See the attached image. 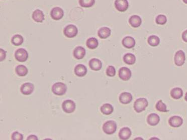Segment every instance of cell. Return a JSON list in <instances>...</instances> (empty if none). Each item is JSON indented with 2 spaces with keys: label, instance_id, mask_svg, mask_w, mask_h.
Listing matches in <instances>:
<instances>
[{
  "label": "cell",
  "instance_id": "16",
  "mask_svg": "<svg viewBox=\"0 0 187 140\" xmlns=\"http://www.w3.org/2000/svg\"><path fill=\"white\" fill-rule=\"evenodd\" d=\"M33 20L37 23H42L44 20V12L40 10L37 9L33 12L32 14Z\"/></svg>",
  "mask_w": 187,
  "mask_h": 140
},
{
  "label": "cell",
  "instance_id": "11",
  "mask_svg": "<svg viewBox=\"0 0 187 140\" xmlns=\"http://www.w3.org/2000/svg\"><path fill=\"white\" fill-rule=\"evenodd\" d=\"M169 123L172 127L178 128L183 124V120L179 116H174L169 118Z\"/></svg>",
  "mask_w": 187,
  "mask_h": 140
},
{
  "label": "cell",
  "instance_id": "9",
  "mask_svg": "<svg viewBox=\"0 0 187 140\" xmlns=\"http://www.w3.org/2000/svg\"><path fill=\"white\" fill-rule=\"evenodd\" d=\"M115 7L118 11L124 12L128 8V2L127 0H116L115 2Z\"/></svg>",
  "mask_w": 187,
  "mask_h": 140
},
{
  "label": "cell",
  "instance_id": "21",
  "mask_svg": "<svg viewBox=\"0 0 187 140\" xmlns=\"http://www.w3.org/2000/svg\"><path fill=\"white\" fill-rule=\"evenodd\" d=\"M111 30L110 28L107 27L101 28L98 32L99 37L101 39H106L111 35Z\"/></svg>",
  "mask_w": 187,
  "mask_h": 140
},
{
  "label": "cell",
  "instance_id": "6",
  "mask_svg": "<svg viewBox=\"0 0 187 140\" xmlns=\"http://www.w3.org/2000/svg\"><path fill=\"white\" fill-rule=\"evenodd\" d=\"M15 58L19 62H25L27 60L28 58V52L25 49H18L15 53Z\"/></svg>",
  "mask_w": 187,
  "mask_h": 140
},
{
  "label": "cell",
  "instance_id": "24",
  "mask_svg": "<svg viewBox=\"0 0 187 140\" xmlns=\"http://www.w3.org/2000/svg\"><path fill=\"white\" fill-rule=\"evenodd\" d=\"M123 61L128 65H133L136 62V57L132 53H127L124 56Z\"/></svg>",
  "mask_w": 187,
  "mask_h": 140
},
{
  "label": "cell",
  "instance_id": "15",
  "mask_svg": "<svg viewBox=\"0 0 187 140\" xmlns=\"http://www.w3.org/2000/svg\"><path fill=\"white\" fill-rule=\"evenodd\" d=\"M132 96L131 93L124 92L121 93L119 96V101L122 104H126L131 102L132 101Z\"/></svg>",
  "mask_w": 187,
  "mask_h": 140
},
{
  "label": "cell",
  "instance_id": "26",
  "mask_svg": "<svg viewBox=\"0 0 187 140\" xmlns=\"http://www.w3.org/2000/svg\"><path fill=\"white\" fill-rule=\"evenodd\" d=\"M101 112L106 115H110L114 111V108L113 106L110 103H105L103 104V106L101 107Z\"/></svg>",
  "mask_w": 187,
  "mask_h": 140
},
{
  "label": "cell",
  "instance_id": "17",
  "mask_svg": "<svg viewBox=\"0 0 187 140\" xmlns=\"http://www.w3.org/2000/svg\"><path fill=\"white\" fill-rule=\"evenodd\" d=\"M135 39L130 36L125 37L122 40V44L126 48H132L135 46Z\"/></svg>",
  "mask_w": 187,
  "mask_h": 140
},
{
  "label": "cell",
  "instance_id": "1",
  "mask_svg": "<svg viewBox=\"0 0 187 140\" xmlns=\"http://www.w3.org/2000/svg\"><path fill=\"white\" fill-rule=\"evenodd\" d=\"M148 105V102L146 98H138L134 102V108L136 112L140 113L145 110Z\"/></svg>",
  "mask_w": 187,
  "mask_h": 140
},
{
  "label": "cell",
  "instance_id": "13",
  "mask_svg": "<svg viewBox=\"0 0 187 140\" xmlns=\"http://www.w3.org/2000/svg\"><path fill=\"white\" fill-rule=\"evenodd\" d=\"M74 72L76 76L79 77H84L87 73V68L84 65L78 64L75 68Z\"/></svg>",
  "mask_w": 187,
  "mask_h": 140
},
{
  "label": "cell",
  "instance_id": "2",
  "mask_svg": "<svg viewBox=\"0 0 187 140\" xmlns=\"http://www.w3.org/2000/svg\"><path fill=\"white\" fill-rule=\"evenodd\" d=\"M67 91V87L62 82H56L52 85V91L54 94L57 96H62L65 94Z\"/></svg>",
  "mask_w": 187,
  "mask_h": 140
},
{
  "label": "cell",
  "instance_id": "23",
  "mask_svg": "<svg viewBox=\"0 0 187 140\" xmlns=\"http://www.w3.org/2000/svg\"><path fill=\"white\" fill-rule=\"evenodd\" d=\"M171 96L174 99H179L183 96V91L179 88H175L171 90Z\"/></svg>",
  "mask_w": 187,
  "mask_h": 140
},
{
  "label": "cell",
  "instance_id": "33",
  "mask_svg": "<svg viewBox=\"0 0 187 140\" xmlns=\"http://www.w3.org/2000/svg\"><path fill=\"white\" fill-rule=\"evenodd\" d=\"M106 74L108 77H113L116 74V69L113 66H109L106 70Z\"/></svg>",
  "mask_w": 187,
  "mask_h": 140
},
{
  "label": "cell",
  "instance_id": "36",
  "mask_svg": "<svg viewBox=\"0 0 187 140\" xmlns=\"http://www.w3.org/2000/svg\"><path fill=\"white\" fill-rule=\"evenodd\" d=\"M182 39L184 42H187V30L184 31L182 33Z\"/></svg>",
  "mask_w": 187,
  "mask_h": 140
},
{
  "label": "cell",
  "instance_id": "14",
  "mask_svg": "<svg viewBox=\"0 0 187 140\" xmlns=\"http://www.w3.org/2000/svg\"><path fill=\"white\" fill-rule=\"evenodd\" d=\"M160 121V117L156 113H150L147 118V122L148 124L152 126H154L158 125Z\"/></svg>",
  "mask_w": 187,
  "mask_h": 140
},
{
  "label": "cell",
  "instance_id": "30",
  "mask_svg": "<svg viewBox=\"0 0 187 140\" xmlns=\"http://www.w3.org/2000/svg\"><path fill=\"white\" fill-rule=\"evenodd\" d=\"M95 3V0H79V4L84 8H90Z\"/></svg>",
  "mask_w": 187,
  "mask_h": 140
},
{
  "label": "cell",
  "instance_id": "25",
  "mask_svg": "<svg viewBox=\"0 0 187 140\" xmlns=\"http://www.w3.org/2000/svg\"><path fill=\"white\" fill-rule=\"evenodd\" d=\"M15 72L20 77H25L28 73V70L27 68L23 65H19L16 66Z\"/></svg>",
  "mask_w": 187,
  "mask_h": 140
},
{
  "label": "cell",
  "instance_id": "3",
  "mask_svg": "<svg viewBox=\"0 0 187 140\" xmlns=\"http://www.w3.org/2000/svg\"><path fill=\"white\" fill-rule=\"evenodd\" d=\"M116 130H117V124L114 121H107L103 125V131L108 135H112L114 134L116 131Z\"/></svg>",
  "mask_w": 187,
  "mask_h": 140
},
{
  "label": "cell",
  "instance_id": "39",
  "mask_svg": "<svg viewBox=\"0 0 187 140\" xmlns=\"http://www.w3.org/2000/svg\"><path fill=\"white\" fill-rule=\"evenodd\" d=\"M184 4H187V0H182Z\"/></svg>",
  "mask_w": 187,
  "mask_h": 140
},
{
  "label": "cell",
  "instance_id": "4",
  "mask_svg": "<svg viewBox=\"0 0 187 140\" xmlns=\"http://www.w3.org/2000/svg\"><path fill=\"white\" fill-rule=\"evenodd\" d=\"M78 28L75 25L70 24L66 26L64 30V34L69 38L75 37L78 34Z\"/></svg>",
  "mask_w": 187,
  "mask_h": 140
},
{
  "label": "cell",
  "instance_id": "10",
  "mask_svg": "<svg viewBox=\"0 0 187 140\" xmlns=\"http://www.w3.org/2000/svg\"><path fill=\"white\" fill-rule=\"evenodd\" d=\"M64 15V10L60 7H55L53 8L50 12L51 18L55 21L61 19Z\"/></svg>",
  "mask_w": 187,
  "mask_h": 140
},
{
  "label": "cell",
  "instance_id": "27",
  "mask_svg": "<svg viewBox=\"0 0 187 140\" xmlns=\"http://www.w3.org/2000/svg\"><path fill=\"white\" fill-rule=\"evenodd\" d=\"M86 45L89 48L91 49H94L98 47L99 42L97 39L92 37L87 40Z\"/></svg>",
  "mask_w": 187,
  "mask_h": 140
},
{
  "label": "cell",
  "instance_id": "35",
  "mask_svg": "<svg viewBox=\"0 0 187 140\" xmlns=\"http://www.w3.org/2000/svg\"><path fill=\"white\" fill-rule=\"evenodd\" d=\"M0 50H1V61H2L5 59L6 52L2 49H1Z\"/></svg>",
  "mask_w": 187,
  "mask_h": 140
},
{
  "label": "cell",
  "instance_id": "19",
  "mask_svg": "<svg viewBox=\"0 0 187 140\" xmlns=\"http://www.w3.org/2000/svg\"><path fill=\"white\" fill-rule=\"evenodd\" d=\"M90 68L94 71L100 70L102 68V63L99 59L97 58H93L91 59L89 62Z\"/></svg>",
  "mask_w": 187,
  "mask_h": 140
},
{
  "label": "cell",
  "instance_id": "22",
  "mask_svg": "<svg viewBox=\"0 0 187 140\" xmlns=\"http://www.w3.org/2000/svg\"><path fill=\"white\" fill-rule=\"evenodd\" d=\"M129 22L132 27L138 28L141 25L142 20L139 16L133 15L129 18Z\"/></svg>",
  "mask_w": 187,
  "mask_h": 140
},
{
  "label": "cell",
  "instance_id": "37",
  "mask_svg": "<svg viewBox=\"0 0 187 140\" xmlns=\"http://www.w3.org/2000/svg\"><path fill=\"white\" fill-rule=\"evenodd\" d=\"M27 140H38L37 136H36L35 135H30L27 138Z\"/></svg>",
  "mask_w": 187,
  "mask_h": 140
},
{
  "label": "cell",
  "instance_id": "7",
  "mask_svg": "<svg viewBox=\"0 0 187 140\" xmlns=\"http://www.w3.org/2000/svg\"><path fill=\"white\" fill-rule=\"evenodd\" d=\"M186 61V55L183 50H179L174 55V63L177 66H182Z\"/></svg>",
  "mask_w": 187,
  "mask_h": 140
},
{
  "label": "cell",
  "instance_id": "12",
  "mask_svg": "<svg viewBox=\"0 0 187 140\" xmlns=\"http://www.w3.org/2000/svg\"><path fill=\"white\" fill-rule=\"evenodd\" d=\"M34 89V86L30 82L25 83L21 87V93L24 95H30L33 92Z\"/></svg>",
  "mask_w": 187,
  "mask_h": 140
},
{
  "label": "cell",
  "instance_id": "18",
  "mask_svg": "<svg viewBox=\"0 0 187 140\" xmlns=\"http://www.w3.org/2000/svg\"><path fill=\"white\" fill-rule=\"evenodd\" d=\"M86 55V50L81 46L76 47L74 49L73 55L77 59H81L84 58Z\"/></svg>",
  "mask_w": 187,
  "mask_h": 140
},
{
  "label": "cell",
  "instance_id": "32",
  "mask_svg": "<svg viewBox=\"0 0 187 140\" xmlns=\"http://www.w3.org/2000/svg\"><path fill=\"white\" fill-rule=\"evenodd\" d=\"M155 22L158 25H164L167 22V17L164 15H159L157 17Z\"/></svg>",
  "mask_w": 187,
  "mask_h": 140
},
{
  "label": "cell",
  "instance_id": "5",
  "mask_svg": "<svg viewBox=\"0 0 187 140\" xmlns=\"http://www.w3.org/2000/svg\"><path fill=\"white\" fill-rule=\"evenodd\" d=\"M62 110L66 113H70L74 112L75 110V103L70 99L64 101L62 104Z\"/></svg>",
  "mask_w": 187,
  "mask_h": 140
},
{
  "label": "cell",
  "instance_id": "31",
  "mask_svg": "<svg viewBox=\"0 0 187 140\" xmlns=\"http://www.w3.org/2000/svg\"><path fill=\"white\" fill-rule=\"evenodd\" d=\"M155 107H156L157 110L160 112H168V111L167 110V106L163 102L162 100H160L157 102Z\"/></svg>",
  "mask_w": 187,
  "mask_h": 140
},
{
  "label": "cell",
  "instance_id": "38",
  "mask_svg": "<svg viewBox=\"0 0 187 140\" xmlns=\"http://www.w3.org/2000/svg\"><path fill=\"white\" fill-rule=\"evenodd\" d=\"M184 99L186 100V101L187 102V93H186V95H185V97H184Z\"/></svg>",
  "mask_w": 187,
  "mask_h": 140
},
{
  "label": "cell",
  "instance_id": "34",
  "mask_svg": "<svg viewBox=\"0 0 187 140\" xmlns=\"http://www.w3.org/2000/svg\"><path fill=\"white\" fill-rule=\"evenodd\" d=\"M11 138L13 140H22L23 139V136L18 132H15L12 135Z\"/></svg>",
  "mask_w": 187,
  "mask_h": 140
},
{
  "label": "cell",
  "instance_id": "29",
  "mask_svg": "<svg viewBox=\"0 0 187 140\" xmlns=\"http://www.w3.org/2000/svg\"><path fill=\"white\" fill-rule=\"evenodd\" d=\"M24 39L21 35L19 34L15 35L11 39L12 43L15 46H20L22 44Z\"/></svg>",
  "mask_w": 187,
  "mask_h": 140
},
{
  "label": "cell",
  "instance_id": "28",
  "mask_svg": "<svg viewBox=\"0 0 187 140\" xmlns=\"http://www.w3.org/2000/svg\"><path fill=\"white\" fill-rule=\"evenodd\" d=\"M148 43L149 45L153 47L157 46L160 43V39L155 35L149 36L148 40Z\"/></svg>",
  "mask_w": 187,
  "mask_h": 140
},
{
  "label": "cell",
  "instance_id": "8",
  "mask_svg": "<svg viewBox=\"0 0 187 140\" xmlns=\"http://www.w3.org/2000/svg\"><path fill=\"white\" fill-rule=\"evenodd\" d=\"M132 76V73L129 69L123 67L119 70V77L124 81H127Z\"/></svg>",
  "mask_w": 187,
  "mask_h": 140
},
{
  "label": "cell",
  "instance_id": "20",
  "mask_svg": "<svg viewBox=\"0 0 187 140\" xmlns=\"http://www.w3.org/2000/svg\"><path fill=\"white\" fill-rule=\"evenodd\" d=\"M132 132L129 128L124 127L120 130L119 137L121 140H127L131 137Z\"/></svg>",
  "mask_w": 187,
  "mask_h": 140
}]
</instances>
